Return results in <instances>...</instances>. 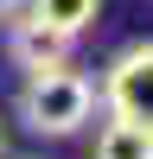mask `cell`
Here are the masks:
<instances>
[{"mask_svg":"<svg viewBox=\"0 0 153 159\" xmlns=\"http://www.w3.org/2000/svg\"><path fill=\"white\" fill-rule=\"evenodd\" d=\"M96 115V83L70 64H51V70H26L19 89V121L45 140H70L83 134V121Z\"/></svg>","mask_w":153,"mask_h":159,"instance_id":"6da1fadb","label":"cell"},{"mask_svg":"<svg viewBox=\"0 0 153 159\" xmlns=\"http://www.w3.org/2000/svg\"><path fill=\"white\" fill-rule=\"evenodd\" d=\"M96 102L115 115V121H134L153 134V38H134L109 57V76H102Z\"/></svg>","mask_w":153,"mask_h":159,"instance_id":"7a4b0ae2","label":"cell"},{"mask_svg":"<svg viewBox=\"0 0 153 159\" xmlns=\"http://www.w3.org/2000/svg\"><path fill=\"white\" fill-rule=\"evenodd\" d=\"M7 25H13V32H7V51H13V64H19V70H51V64L70 57V38H58L51 25L26 19V13H13Z\"/></svg>","mask_w":153,"mask_h":159,"instance_id":"3957f363","label":"cell"},{"mask_svg":"<svg viewBox=\"0 0 153 159\" xmlns=\"http://www.w3.org/2000/svg\"><path fill=\"white\" fill-rule=\"evenodd\" d=\"M96 13H102V0H26V19L51 25L58 38H76V32H89V25H96Z\"/></svg>","mask_w":153,"mask_h":159,"instance_id":"277c9868","label":"cell"},{"mask_svg":"<svg viewBox=\"0 0 153 159\" xmlns=\"http://www.w3.org/2000/svg\"><path fill=\"white\" fill-rule=\"evenodd\" d=\"M96 159H153V134L147 127H134V121H102V134H96Z\"/></svg>","mask_w":153,"mask_h":159,"instance_id":"5b68a950","label":"cell"},{"mask_svg":"<svg viewBox=\"0 0 153 159\" xmlns=\"http://www.w3.org/2000/svg\"><path fill=\"white\" fill-rule=\"evenodd\" d=\"M13 13H26V0H0V19H13Z\"/></svg>","mask_w":153,"mask_h":159,"instance_id":"8992f818","label":"cell"},{"mask_svg":"<svg viewBox=\"0 0 153 159\" xmlns=\"http://www.w3.org/2000/svg\"><path fill=\"white\" fill-rule=\"evenodd\" d=\"M0 153H7V121H0Z\"/></svg>","mask_w":153,"mask_h":159,"instance_id":"52a82bcc","label":"cell"}]
</instances>
